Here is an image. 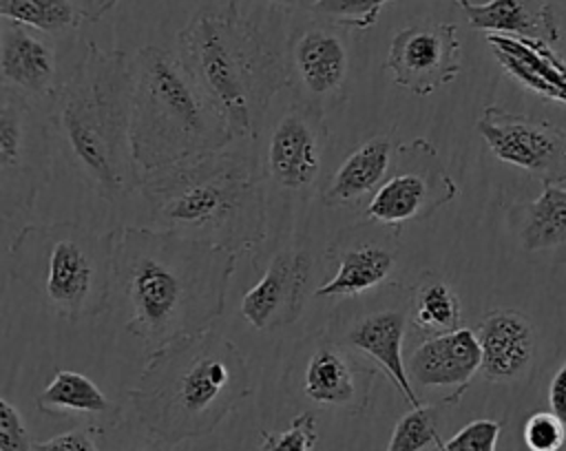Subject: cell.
Returning <instances> with one entry per match:
<instances>
[{
    "instance_id": "cell-1",
    "label": "cell",
    "mask_w": 566,
    "mask_h": 451,
    "mask_svg": "<svg viewBox=\"0 0 566 451\" xmlns=\"http://www.w3.org/2000/svg\"><path fill=\"white\" fill-rule=\"evenodd\" d=\"M237 254L177 232L122 226L115 243V287L126 305V332L146 354L212 327L223 314Z\"/></svg>"
},
{
    "instance_id": "cell-2",
    "label": "cell",
    "mask_w": 566,
    "mask_h": 451,
    "mask_svg": "<svg viewBox=\"0 0 566 451\" xmlns=\"http://www.w3.org/2000/svg\"><path fill=\"white\" fill-rule=\"evenodd\" d=\"M177 53L239 139L259 137L272 99L290 86L287 44L237 0H199Z\"/></svg>"
},
{
    "instance_id": "cell-3",
    "label": "cell",
    "mask_w": 566,
    "mask_h": 451,
    "mask_svg": "<svg viewBox=\"0 0 566 451\" xmlns=\"http://www.w3.org/2000/svg\"><path fill=\"white\" fill-rule=\"evenodd\" d=\"M130 55L95 42L55 88L46 119L73 172L102 199L139 190L130 137Z\"/></svg>"
},
{
    "instance_id": "cell-4",
    "label": "cell",
    "mask_w": 566,
    "mask_h": 451,
    "mask_svg": "<svg viewBox=\"0 0 566 451\" xmlns=\"http://www.w3.org/2000/svg\"><path fill=\"white\" fill-rule=\"evenodd\" d=\"M250 389L243 352L210 327L148 352L128 400L146 436L175 447L214 431Z\"/></svg>"
},
{
    "instance_id": "cell-5",
    "label": "cell",
    "mask_w": 566,
    "mask_h": 451,
    "mask_svg": "<svg viewBox=\"0 0 566 451\" xmlns=\"http://www.w3.org/2000/svg\"><path fill=\"white\" fill-rule=\"evenodd\" d=\"M148 226L234 252L268 234L265 172L243 150H217L142 172Z\"/></svg>"
},
{
    "instance_id": "cell-6",
    "label": "cell",
    "mask_w": 566,
    "mask_h": 451,
    "mask_svg": "<svg viewBox=\"0 0 566 451\" xmlns=\"http://www.w3.org/2000/svg\"><path fill=\"white\" fill-rule=\"evenodd\" d=\"M130 137L142 172L230 146L232 128L179 53L148 44L130 55Z\"/></svg>"
},
{
    "instance_id": "cell-7",
    "label": "cell",
    "mask_w": 566,
    "mask_h": 451,
    "mask_svg": "<svg viewBox=\"0 0 566 451\" xmlns=\"http://www.w3.org/2000/svg\"><path fill=\"white\" fill-rule=\"evenodd\" d=\"M117 228L99 232L77 221L29 223L11 241L7 261L55 316L71 323L106 312L115 290Z\"/></svg>"
},
{
    "instance_id": "cell-8",
    "label": "cell",
    "mask_w": 566,
    "mask_h": 451,
    "mask_svg": "<svg viewBox=\"0 0 566 451\" xmlns=\"http://www.w3.org/2000/svg\"><path fill=\"white\" fill-rule=\"evenodd\" d=\"M51 179V126L33 102L2 86L0 93V214L29 212Z\"/></svg>"
},
{
    "instance_id": "cell-9",
    "label": "cell",
    "mask_w": 566,
    "mask_h": 451,
    "mask_svg": "<svg viewBox=\"0 0 566 451\" xmlns=\"http://www.w3.org/2000/svg\"><path fill=\"white\" fill-rule=\"evenodd\" d=\"M455 197L458 183L447 172L436 146L427 139H413L398 144L394 166L367 199L363 217L400 228L407 221L431 217Z\"/></svg>"
},
{
    "instance_id": "cell-10",
    "label": "cell",
    "mask_w": 566,
    "mask_h": 451,
    "mask_svg": "<svg viewBox=\"0 0 566 451\" xmlns=\"http://www.w3.org/2000/svg\"><path fill=\"white\" fill-rule=\"evenodd\" d=\"M475 128L500 161L531 172L542 183H566V130L559 126L491 104Z\"/></svg>"
},
{
    "instance_id": "cell-11",
    "label": "cell",
    "mask_w": 566,
    "mask_h": 451,
    "mask_svg": "<svg viewBox=\"0 0 566 451\" xmlns=\"http://www.w3.org/2000/svg\"><path fill=\"white\" fill-rule=\"evenodd\" d=\"M327 144L323 106L298 99L270 128L265 177L287 192L310 190L318 179Z\"/></svg>"
},
{
    "instance_id": "cell-12",
    "label": "cell",
    "mask_w": 566,
    "mask_h": 451,
    "mask_svg": "<svg viewBox=\"0 0 566 451\" xmlns=\"http://www.w3.org/2000/svg\"><path fill=\"white\" fill-rule=\"evenodd\" d=\"M458 27L449 22H413L400 29L387 51L391 82L413 95H431L460 73Z\"/></svg>"
},
{
    "instance_id": "cell-13",
    "label": "cell",
    "mask_w": 566,
    "mask_h": 451,
    "mask_svg": "<svg viewBox=\"0 0 566 451\" xmlns=\"http://www.w3.org/2000/svg\"><path fill=\"white\" fill-rule=\"evenodd\" d=\"M400 228L363 219L327 245L325 256L334 259V274L316 290L321 298L358 296L380 287L398 263Z\"/></svg>"
},
{
    "instance_id": "cell-14",
    "label": "cell",
    "mask_w": 566,
    "mask_h": 451,
    "mask_svg": "<svg viewBox=\"0 0 566 451\" xmlns=\"http://www.w3.org/2000/svg\"><path fill=\"white\" fill-rule=\"evenodd\" d=\"M290 86L303 93L301 102L323 106L336 95L345 97L349 80V49L345 35L332 22L298 29L287 42Z\"/></svg>"
},
{
    "instance_id": "cell-15",
    "label": "cell",
    "mask_w": 566,
    "mask_h": 451,
    "mask_svg": "<svg viewBox=\"0 0 566 451\" xmlns=\"http://www.w3.org/2000/svg\"><path fill=\"white\" fill-rule=\"evenodd\" d=\"M312 276V254L307 248L279 250L263 276L243 294L241 316L259 332L292 325L303 310Z\"/></svg>"
},
{
    "instance_id": "cell-16",
    "label": "cell",
    "mask_w": 566,
    "mask_h": 451,
    "mask_svg": "<svg viewBox=\"0 0 566 451\" xmlns=\"http://www.w3.org/2000/svg\"><path fill=\"white\" fill-rule=\"evenodd\" d=\"M374 380L376 369L354 360L345 345L321 340L305 358L301 391L318 407L360 413L369 405Z\"/></svg>"
},
{
    "instance_id": "cell-17",
    "label": "cell",
    "mask_w": 566,
    "mask_h": 451,
    "mask_svg": "<svg viewBox=\"0 0 566 451\" xmlns=\"http://www.w3.org/2000/svg\"><path fill=\"white\" fill-rule=\"evenodd\" d=\"M482 352L473 329L460 327L449 334L427 336L409 356L411 385L447 391L442 407L460 402L462 394L480 371Z\"/></svg>"
},
{
    "instance_id": "cell-18",
    "label": "cell",
    "mask_w": 566,
    "mask_h": 451,
    "mask_svg": "<svg viewBox=\"0 0 566 451\" xmlns=\"http://www.w3.org/2000/svg\"><path fill=\"white\" fill-rule=\"evenodd\" d=\"M55 51L53 46L11 20L0 27V75L2 86L18 91L31 102L51 99L55 93Z\"/></svg>"
},
{
    "instance_id": "cell-19",
    "label": "cell",
    "mask_w": 566,
    "mask_h": 451,
    "mask_svg": "<svg viewBox=\"0 0 566 451\" xmlns=\"http://www.w3.org/2000/svg\"><path fill=\"white\" fill-rule=\"evenodd\" d=\"M482 365L480 374L491 382L517 380L535 354V332L531 321L517 310H491L475 329Z\"/></svg>"
},
{
    "instance_id": "cell-20",
    "label": "cell",
    "mask_w": 566,
    "mask_h": 451,
    "mask_svg": "<svg viewBox=\"0 0 566 451\" xmlns=\"http://www.w3.org/2000/svg\"><path fill=\"white\" fill-rule=\"evenodd\" d=\"M405 332H407V312L378 310L352 323V327L343 336V345L374 360L394 380V385L398 387L402 398L409 402V407H418L422 405V400L409 380L407 363L402 358Z\"/></svg>"
},
{
    "instance_id": "cell-21",
    "label": "cell",
    "mask_w": 566,
    "mask_h": 451,
    "mask_svg": "<svg viewBox=\"0 0 566 451\" xmlns=\"http://www.w3.org/2000/svg\"><path fill=\"white\" fill-rule=\"evenodd\" d=\"M495 60L522 86L535 95L566 104V62L553 44L533 38L486 33Z\"/></svg>"
},
{
    "instance_id": "cell-22",
    "label": "cell",
    "mask_w": 566,
    "mask_h": 451,
    "mask_svg": "<svg viewBox=\"0 0 566 451\" xmlns=\"http://www.w3.org/2000/svg\"><path fill=\"white\" fill-rule=\"evenodd\" d=\"M396 150L398 146L391 135H374L363 141L334 170L321 190V201L327 208H352L365 197H371L387 179Z\"/></svg>"
},
{
    "instance_id": "cell-23",
    "label": "cell",
    "mask_w": 566,
    "mask_h": 451,
    "mask_svg": "<svg viewBox=\"0 0 566 451\" xmlns=\"http://www.w3.org/2000/svg\"><path fill=\"white\" fill-rule=\"evenodd\" d=\"M35 407L49 416L86 418L97 433H106L122 422V407L106 398L88 376L71 369L53 374L51 382L35 396Z\"/></svg>"
},
{
    "instance_id": "cell-24",
    "label": "cell",
    "mask_w": 566,
    "mask_h": 451,
    "mask_svg": "<svg viewBox=\"0 0 566 451\" xmlns=\"http://www.w3.org/2000/svg\"><path fill=\"white\" fill-rule=\"evenodd\" d=\"M458 4L471 29L544 40L553 46L559 42V27L548 0H489L482 4L458 0Z\"/></svg>"
},
{
    "instance_id": "cell-25",
    "label": "cell",
    "mask_w": 566,
    "mask_h": 451,
    "mask_svg": "<svg viewBox=\"0 0 566 451\" xmlns=\"http://www.w3.org/2000/svg\"><path fill=\"white\" fill-rule=\"evenodd\" d=\"M409 321L424 336H440L462 327L460 298L440 274L427 272L413 285Z\"/></svg>"
},
{
    "instance_id": "cell-26",
    "label": "cell",
    "mask_w": 566,
    "mask_h": 451,
    "mask_svg": "<svg viewBox=\"0 0 566 451\" xmlns=\"http://www.w3.org/2000/svg\"><path fill=\"white\" fill-rule=\"evenodd\" d=\"M520 208L524 212L520 243L526 252L551 250L566 243V188L544 183L542 195Z\"/></svg>"
},
{
    "instance_id": "cell-27",
    "label": "cell",
    "mask_w": 566,
    "mask_h": 451,
    "mask_svg": "<svg viewBox=\"0 0 566 451\" xmlns=\"http://www.w3.org/2000/svg\"><path fill=\"white\" fill-rule=\"evenodd\" d=\"M0 18L40 33H66L86 22L73 0H0Z\"/></svg>"
},
{
    "instance_id": "cell-28",
    "label": "cell",
    "mask_w": 566,
    "mask_h": 451,
    "mask_svg": "<svg viewBox=\"0 0 566 451\" xmlns=\"http://www.w3.org/2000/svg\"><path fill=\"white\" fill-rule=\"evenodd\" d=\"M440 409L433 405L411 407L394 427L387 451H424L438 447L440 431Z\"/></svg>"
},
{
    "instance_id": "cell-29",
    "label": "cell",
    "mask_w": 566,
    "mask_h": 451,
    "mask_svg": "<svg viewBox=\"0 0 566 451\" xmlns=\"http://www.w3.org/2000/svg\"><path fill=\"white\" fill-rule=\"evenodd\" d=\"M387 2H396V0H316L312 7V13L336 27L365 31L376 24L380 9Z\"/></svg>"
},
{
    "instance_id": "cell-30",
    "label": "cell",
    "mask_w": 566,
    "mask_h": 451,
    "mask_svg": "<svg viewBox=\"0 0 566 451\" xmlns=\"http://www.w3.org/2000/svg\"><path fill=\"white\" fill-rule=\"evenodd\" d=\"M318 440L316 418L312 411H301L283 431H261L259 451H312Z\"/></svg>"
},
{
    "instance_id": "cell-31",
    "label": "cell",
    "mask_w": 566,
    "mask_h": 451,
    "mask_svg": "<svg viewBox=\"0 0 566 451\" xmlns=\"http://www.w3.org/2000/svg\"><path fill=\"white\" fill-rule=\"evenodd\" d=\"M502 433L500 420H471L464 424L458 433H453L449 440L438 442V451H495L497 438Z\"/></svg>"
},
{
    "instance_id": "cell-32",
    "label": "cell",
    "mask_w": 566,
    "mask_h": 451,
    "mask_svg": "<svg viewBox=\"0 0 566 451\" xmlns=\"http://www.w3.org/2000/svg\"><path fill=\"white\" fill-rule=\"evenodd\" d=\"M528 451H559L566 442V424L553 411H535L522 429Z\"/></svg>"
},
{
    "instance_id": "cell-33",
    "label": "cell",
    "mask_w": 566,
    "mask_h": 451,
    "mask_svg": "<svg viewBox=\"0 0 566 451\" xmlns=\"http://www.w3.org/2000/svg\"><path fill=\"white\" fill-rule=\"evenodd\" d=\"M0 451H33L27 424L9 398H0Z\"/></svg>"
},
{
    "instance_id": "cell-34",
    "label": "cell",
    "mask_w": 566,
    "mask_h": 451,
    "mask_svg": "<svg viewBox=\"0 0 566 451\" xmlns=\"http://www.w3.org/2000/svg\"><path fill=\"white\" fill-rule=\"evenodd\" d=\"M97 431L93 427H77L64 433H57L49 440L33 442V451H97L93 436Z\"/></svg>"
},
{
    "instance_id": "cell-35",
    "label": "cell",
    "mask_w": 566,
    "mask_h": 451,
    "mask_svg": "<svg viewBox=\"0 0 566 451\" xmlns=\"http://www.w3.org/2000/svg\"><path fill=\"white\" fill-rule=\"evenodd\" d=\"M551 411L566 424V363L555 371L548 387Z\"/></svg>"
},
{
    "instance_id": "cell-36",
    "label": "cell",
    "mask_w": 566,
    "mask_h": 451,
    "mask_svg": "<svg viewBox=\"0 0 566 451\" xmlns=\"http://www.w3.org/2000/svg\"><path fill=\"white\" fill-rule=\"evenodd\" d=\"M73 2L84 13L86 22L99 20L104 13H108L117 4V0H73Z\"/></svg>"
},
{
    "instance_id": "cell-37",
    "label": "cell",
    "mask_w": 566,
    "mask_h": 451,
    "mask_svg": "<svg viewBox=\"0 0 566 451\" xmlns=\"http://www.w3.org/2000/svg\"><path fill=\"white\" fill-rule=\"evenodd\" d=\"M263 2L281 11H312L316 0H263Z\"/></svg>"
}]
</instances>
